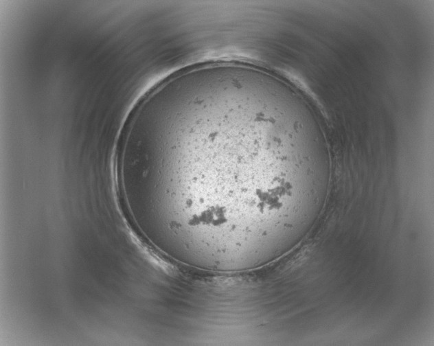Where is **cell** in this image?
Segmentation results:
<instances>
[{"mask_svg":"<svg viewBox=\"0 0 434 346\" xmlns=\"http://www.w3.org/2000/svg\"><path fill=\"white\" fill-rule=\"evenodd\" d=\"M150 163L163 233L216 258L258 252L295 231L322 180L299 131L235 98L199 103L163 123Z\"/></svg>","mask_w":434,"mask_h":346,"instance_id":"6da1fadb","label":"cell"}]
</instances>
